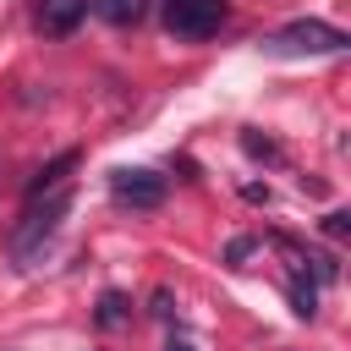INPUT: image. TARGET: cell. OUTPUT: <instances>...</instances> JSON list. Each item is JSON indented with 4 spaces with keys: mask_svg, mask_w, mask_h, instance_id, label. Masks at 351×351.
Listing matches in <instances>:
<instances>
[{
    "mask_svg": "<svg viewBox=\"0 0 351 351\" xmlns=\"http://www.w3.org/2000/svg\"><path fill=\"white\" fill-rule=\"evenodd\" d=\"M27 203H33V208L22 214V225H16V230H11V241H5V258H11L16 269H27V263L44 252V241L60 230V219L71 214V192H66V186H49V197H44V203H38V197H27Z\"/></svg>",
    "mask_w": 351,
    "mask_h": 351,
    "instance_id": "6da1fadb",
    "label": "cell"
},
{
    "mask_svg": "<svg viewBox=\"0 0 351 351\" xmlns=\"http://www.w3.org/2000/svg\"><path fill=\"white\" fill-rule=\"evenodd\" d=\"M351 38L335 27V22H318V16H302V22H285V27H274V33H263L258 38V49L263 55H274V60H302V55H340Z\"/></svg>",
    "mask_w": 351,
    "mask_h": 351,
    "instance_id": "7a4b0ae2",
    "label": "cell"
},
{
    "mask_svg": "<svg viewBox=\"0 0 351 351\" xmlns=\"http://www.w3.org/2000/svg\"><path fill=\"white\" fill-rule=\"evenodd\" d=\"M225 0H165V27H170V38H186V44H197V38H214L219 27H225Z\"/></svg>",
    "mask_w": 351,
    "mask_h": 351,
    "instance_id": "3957f363",
    "label": "cell"
},
{
    "mask_svg": "<svg viewBox=\"0 0 351 351\" xmlns=\"http://www.w3.org/2000/svg\"><path fill=\"white\" fill-rule=\"evenodd\" d=\"M165 192H170V181H165L159 170H143V165L110 170V197H115L121 208H159Z\"/></svg>",
    "mask_w": 351,
    "mask_h": 351,
    "instance_id": "277c9868",
    "label": "cell"
},
{
    "mask_svg": "<svg viewBox=\"0 0 351 351\" xmlns=\"http://www.w3.org/2000/svg\"><path fill=\"white\" fill-rule=\"evenodd\" d=\"M82 16H88V0H38V5H33V22H38L44 38H66V33H77Z\"/></svg>",
    "mask_w": 351,
    "mask_h": 351,
    "instance_id": "5b68a950",
    "label": "cell"
},
{
    "mask_svg": "<svg viewBox=\"0 0 351 351\" xmlns=\"http://www.w3.org/2000/svg\"><path fill=\"white\" fill-rule=\"evenodd\" d=\"M88 11L110 27H137L148 16V0H88Z\"/></svg>",
    "mask_w": 351,
    "mask_h": 351,
    "instance_id": "8992f818",
    "label": "cell"
},
{
    "mask_svg": "<svg viewBox=\"0 0 351 351\" xmlns=\"http://www.w3.org/2000/svg\"><path fill=\"white\" fill-rule=\"evenodd\" d=\"M285 247H291V241H285ZM291 258H296V247H291ZM285 291H291V313H296V318H313V313H318V285L302 274V263L291 269V285H285Z\"/></svg>",
    "mask_w": 351,
    "mask_h": 351,
    "instance_id": "52a82bcc",
    "label": "cell"
},
{
    "mask_svg": "<svg viewBox=\"0 0 351 351\" xmlns=\"http://www.w3.org/2000/svg\"><path fill=\"white\" fill-rule=\"evenodd\" d=\"M71 165H77V154H71V148H66V154H55L49 165H38V170H33V181H27V197H44L49 186H60V176H66Z\"/></svg>",
    "mask_w": 351,
    "mask_h": 351,
    "instance_id": "ba28073f",
    "label": "cell"
},
{
    "mask_svg": "<svg viewBox=\"0 0 351 351\" xmlns=\"http://www.w3.org/2000/svg\"><path fill=\"white\" fill-rule=\"evenodd\" d=\"M126 318H132V302H126L121 291H104V296H99V313H93V324H99V329H121Z\"/></svg>",
    "mask_w": 351,
    "mask_h": 351,
    "instance_id": "9c48e42d",
    "label": "cell"
},
{
    "mask_svg": "<svg viewBox=\"0 0 351 351\" xmlns=\"http://www.w3.org/2000/svg\"><path fill=\"white\" fill-rule=\"evenodd\" d=\"M241 148H247L252 159H280V148H274L269 137H258V132H241Z\"/></svg>",
    "mask_w": 351,
    "mask_h": 351,
    "instance_id": "30bf717a",
    "label": "cell"
},
{
    "mask_svg": "<svg viewBox=\"0 0 351 351\" xmlns=\"http://www.w3.org/2000/svg\"><path fill=\"white\" fill-rule=\"evenodd\" d=\"M324 230H329L335 241H346V236H351V214H346V208H329V214H324Z\"/></svg>",
    "mask_w": 351,
    "mask_h": 351,
    "instance_id": "8fae6325",
    "label": "cell"
},
{
    "mask_svg": "<svg viewBox=\"0 0 351 351\" xmlns=\"http://www.w3.org/2000/svg\"><path fill=\"white\" fill-rule=\"evenodd\" d=\"M247 252H252V236H241V241H230V247H225V258H230V263H241Z\"/></svg>",
    "mask_w": 351,
    "mask_h": 351,
    "instance_id": "7c38bea8",
    "label": "cell"
},
{
    "mask_svg": "<svg viewBox=\"0 0 351 351\" xmlns=\"http://www.w3.org/2000/svg\"><path fill=\"white\" fill-rule=\"evenodd\" d=\"M165 351H197V346H192V340H181V335H170V340H165Z\"/></svg>",
    "mask_w": 351,
    "mask_h": 351,
    "instance_id": "4fadbf2b",
    "label": "cell"
}]
</instances>
